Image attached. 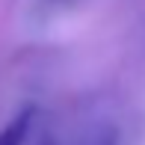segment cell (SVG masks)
<instances>
[{
    "label": "cell",
    "mask_w": 145,
    "mask_h": 145,
    "mask_svg": "<svg viewBox=\"0 0 145 145\" xmlns=\"http://www.w3.org/2000/svg\"><path fill=\"white\" fill-rule=\"evenodd\" d=\"M33 121H36V107H24L21 113L0 130V145H24L27 136H30Z\"/></svg>",
    "instance_id": "1"
},
{
    "label": "cell",
    "mask_w": 145,
    "mask_h": 145,
    "mask_svg": "<svg viewBox=\"0 0 145 145\" xmlns=\"http://www.w3.org/2000/svg\"><path fill=\"white\" fill-rule=\"evenodd\" d=\"M83 145H116V133H113L110 127H101L98 133H92Z\"/></svg>",
    "instance_id": "2"
},
{
    "label": "cell",
    "mask_w": 145,
    "mask_h": 145,
    "mask_svg": "<svg viewBox=\"0 0 145 145\" xmlns=\"http://www.w3.org/2000/svg\"><path fill=\"white\" fill-rule=\"evenodd\" d=\"M39 145H56V139H54V136H44V139L39 142Z\"/></svg>",
    "instance_id": "3"
}]
</instances>
